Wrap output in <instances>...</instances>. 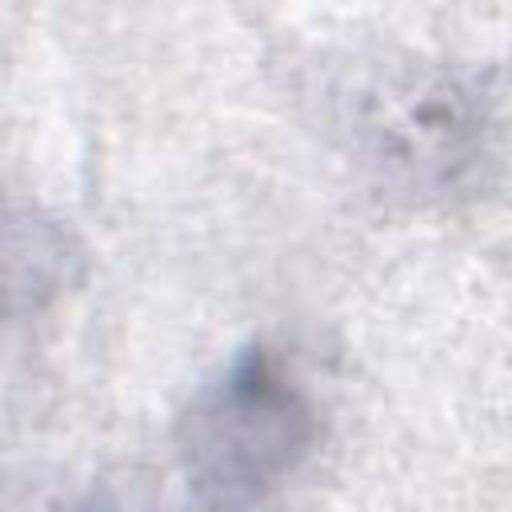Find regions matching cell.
Listing matches in <instances>:
<instances>
[{
	"label": "cell",
	"instance_id": "6da1fadb",
	"mask_svg": "<svg viewBox=\"0 0 512 512\" xmlns=\"http://www.w3.org/2000/svg\"><path fill=\"white\" fill-rule=\"evenodd\" d=\"M320 448V408L296 364L248 344L188 400L176 456L204 512H264Z\"/></svg>",
	"mask_w": 512,
	"mask_h": 512
},
{
	"label": "cell",
	"instance_id": "3957f363",
	"mask_svg": "<svg viewBox=\"0 0 512 512\" xmlns=\"http://www.w3.org/2000/svg\"><path fill=\"white\" fill-rule=\"evenodd\" d=\"M68 240L32 204L0 196V316L32 312L64 284Z\"/></svg>",
	"mask_w": 512,
	"mask_h": 512
},
{
	"label": "cell",
	"instance_id": "7a4b0ae2",
	"mask_svg": "<svg viewBox=\"0 0 512 512\" xmlns=\"http://www.w3.org/2000/svg\"><path fill=\"white\" fill-rule=\"evenodd\" d=\"M344 124L356 152L384 176L440 192L480 160L484 108L476 88H464L456 76L384 68L352 80Z\"/></svg>",
	"mask_w": 512,
	"mask_h": 512
}]
</instances>
